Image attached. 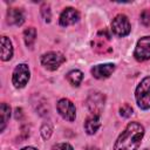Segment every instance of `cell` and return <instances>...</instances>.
Wrapping results in <instances>:
<instances>
[{
	"label": "cell",
	"instance_id": "ffe728a7",
	"mask_svg": "<svg viewBox=\"0 0 150 150\" xmlns=\"http://www.w3.org/2000/svg\"><path fill=\"white\" fill-rule=\"evenodd\" d=\"M120 115L122 117H130L132 115V108L129 104H124L120 108Z\"/></svg>",
	"mask_w": 150,
	"mask_h": 150
},
{
	"label": "cell",
	"instance_id": "cb8c5ba5",
	"mask_svg": "<svg viewBox=\"0 0 150 150\" xmlns=\"http://www.w3.org/2000/svg\"><path fill=\"white\" fill-rule=\"evenodd\" d=\"M21 150H36V149L33 148V146H26V148H23V149H21Z\"/></svg>",
	"mask_w": 150,
	"mask_h": 150
},
{
	"label": "cell",
	"instance_id": "e0dca14e",
	"mask_svg": "<svg viewBox=\"0 0 150 150\" xmlns=\"http://www.w3.org/2000/svg\"><path fill=\"white\" fill-rule=\"evenodd\" d=\"M0 115H1V127H0V131H4L7 121L9 120L11 116V108L7 103H1V108H0Z\"/></svg>",
	"mask_w": 150,
	"mask_h": 150
},
{
	"label": "cell",
	"instance_id": "5bb4252c",
	"mask_svg": "<svg viewBox=\"0 0 150 150\" xmlns=\"http://www.w3.org/2000/svg\"><path fill=\"white\" fill-rule=\"evenodd\" d=\"M13 56V47L12 42L7 36L1 38V60L2 61H8Z\"/></svg>",
	"mask_w": 150,
	"mask_h": 150
},
{
	"label": "cell",
	"instance_id": "5b68a950",
	"mask_svg": "<svg viewBox=\"0 0 150 150\" xmlns=\"http://www.w3.org/2000/svg\"><path fill=\"white\" fill-rule=\"evenodd\" d=\"M130 22L129 19L124 14H118L112 19L111 22V30L117 36H125L130 33Z\"/></svg>",
	"mask_w": 150,
	"mask_h": 150
},
{
	"label": "cell",
	"instance_id": "603a6c76",
	"mask_svg": "<svg viewBox=\"0 0 150 150\" xmlns=\"http://www.w3.org/2000/svg\"><path fill=\"white\" fill-rule=\"evenodd\" d=\"M21 117H22V109H21V108H16V109H15V118L19 120V118H21Z\"/></svg>",
	"mask_w": 150,
	"mask_h": 150
},
{
	"label": "cell",
	"instance_id": "4fadbf2b",
	"mask_svg": "<svg viewBox=\"0 0 150 150\" xmlns=\"http://www.w3.org/2000/svg\"><path fill=\"white\" fill-rule=\"evenodd\" d=\"M100 125H101V122H100V116L98 115H93L91 114L84 122V129H86L87 134H89V135H94L98 130Z\"/></svg>",
	"mask_w": 150,
	"mask_h": 150
},
{
	"label": "cell",
	"instance_id": "7402d4cb",
	"mask_svg": "<svg viewBox=\"0 0 150 150\" xmlns=\"http://www.w3.org/2000/svg\"><path fill=\"white\" fill-rule=\"evenodd\" d=\"M53 150H74L69 143H57L53 145Z\"/></svg>",
	"mask_w": 150,
	"mask_h": 150
},
{
	"label": "cell",
	"instance_id": "8992f818",
	"mask_svg": "<svg viewBox=\"0 0 150 150\" xmlns=\"http://www.w3.org/2000/svg\"><path fill=\"white\" fill-rule=\"evenodd\" d=\"M56 109L59 111V114L67 121L73 122L75 120L76 116V109L75 105L71 101H69L68 98H61L57 104H56Z\"/></svg>",
	"mask_w": 150,
	"mask_h": 150
},
{
	"label": "cell",
	"instance_id": "ac0fdd59",
	"mask_svg": "<svg viewBox=\"0 0 150 150\" xmlns=\"http://www.w3.org/2000/svg\"><path fill=\"white\" fill-rule=\"evenodd\" d=\"M52 132H53V127L49 123H45L41 127V136H42L43 139H48L50 137Z\"/></svg>",
	"mask_w": 150,
	"mask_h": 150
},
{
	"label": "cell",
	"instance_id": "277c9868",
	"mask_svg": "<svg viewBox=\"0 0 150 150\" xmlns=\"http://www.w3.org/2000/svg\"><path fill=\"white\" fill-rule=\"evenodd\" d=\"M64 61L66 57L59 52H48L41 56V63L48 70H56Z\"/></svg>",
	"mask_w": 150,
	"mask_h": 150
},
{
	"label": "cell",
	"instance_id": "52a82bcc",
	"mask_svg": "<svg viewBox=\"0 0 150 150\" xmlns=\"http://www.w3.org/2000/svg\"><path fill=\"white\" fill-rule=\"evenodd\" d=\"M104 101H105V97L102 93L94 91L89 95V97L87 100L88 109L90 110V112L93 115H98L100 116V114H101V111L104 107Z\"/></svg>",
	"mask_w": 150,
	"mask_h": 150
},
{
	"label": "cell",
	"instance_id": "9a60e30c",
	"mask_svg": "<svg viewBox=\"0 0 150 150\" xmlns=\"http://www.w3.org/2000/svg\"><path fill=\"white\" fill-rule=\"evenodd\" d=\"M36 40V30L34 27L26 28L23 30V41L28 48H33V45Z\"/></svg>",
	"mask_w": 150,
	"mask_h": 150
},
{
	"label": "cell",
	"instance_id": "44dd1931",
	"mask_svg": "<svg viewBox=\"0 0 150 150\" xmlns=\"http://www.w3.org/2000/svg\"><path fill=\"white\" fill-rule=\"evenodd\" d=\"M141 22L144 26L150 25V12L149 11H143L141 14Z\"/></svg>",
	"mask_w": 150,
	"mask_h": 150
},
{
	"label": "cell",
	"instance_id": "d6986e66",
	"mask_svg": "<svg viewBox=\"0 0 150 150\" xmlns=\"http://www.w3.org/2000/svg\"><path fill=\"white\" fill-rule=\"evenodd\" d=\"M41 15H42V18L45 19L46 22H49L50 21L52 13H50V8H49V6L47 4L42 5V7H41Z\"/></svg>",
	"mask_w": 150,
	"mask_h": 150
},
{
	"label": "cell",
	"instance_id": "7c38bea8",
	"mask_svg": "<svg viewBox=\"0 0 150 150\" xmlns=\"http://www.w3.org/2000/svg\"><path fill=\"white\" fill-rule=\"evenodd\" d=\"M25 21V15L21 8H9L7 11V22L12 26H21Z\"/></svg>",
	"mask_w": 150,
	"mask_h": 150
},
{
	"label": "cell",
	"instance_id": "30bf717a",
	"mask_svg": "<svg viewBox=\"0 0 150 150\" xmlns=\"http://www.w3.org/2000/svg\"><path fill=\"white\" fill-rule=\"evenodd\" d=\"M114 70H115V64L114 63H103V64L94 66L90 71H91L94 77L102 80V79L109 77L112 74Z\"/></svg>",
	"mask_w": 150,
	"mask_h": 150
},
{
	"label": "cell",
	"instance_id": "2e32d148",
	"mask_svg": "<svg viewBox=\"0 0 150 150\" xmlns=\"http://www.w3.org/2000/svg\"><path fill=\"white\" fill-rule=\"evenodd\" d=\"M66 77H67L68 82H69L71 86L77 87V86H80L81 81L83 80V74H82V71H80V70H77V69H74V70L68 71Z\"/></svg>",
	"mask_w": 150,
	"mask_h": 150
},
{
	"label": "cell",
	"instance_id": "d4e9b609",
	"mask_svg": "<svg viewBox=\"0 0 150 150\" xmlns=\"http://www.w3.org/2000/svg\"><path fill=\"white\" fill-rule=\"evenodd\" d=\"M145 150H149V149H145Z\"/></svg>",
	"mask_w": 150,
	"mask_h": 150
},
{
	"label": "cell",
	"instance_id": "3957f363",
	"mask_svg": "<svg viewBox=\"0 0 150 150\" xmlns=\"http://www.w3.org/2000/svg\"><path fill=\"white\" fill-rule=\"evenodd\" d=\"M29 77H30V73L28 66L26 63H20L15 67L13 71L12 82L15 88H23L29 81Z\"/></svg>",
	"mask_w": 150,
	"mask_h": 150
},
{
	"label": "cell",
	"instance_id": "7a4b0ae2",
	"mask_svg": "<svg viewBox=\"0 0 150 150\" xmlns=\"http://www.w3.org/2000/svg\"><path fill=\"white\" fill-rule=\"evenodd\" d=\"M135 97L141 109L146 110L150 108V77H145L141 81L136 88Z\"/></svg>",
	"mask_w": 150,
	"mask_h": 150
},
{
	"label": "cell",
	"instance_id": "9c48e42d",
	"mask_svg": "<svg viewBox=\"0 0 150 150\" xmlns=\"http://www.w3.org/2000/svg\"><path fill=\"white\" fill-rule=\"evenodd\" d=\"M79 19H80V13L73 7H67L63 9V12L60 15V25L62 27H67L77 22Z\"/></svg>",
	"mask_w": 150,
	"mask_h": 150
},
{
	"label": "cell",
	"instance_id": "6da1fadb",
	"mask_svg": "<svg viewBox=\"0 0 150 150\" xmlns=\"http://www.w3.org/2000/svg\"><path fill=\"white\" fill-rule=\"evenodd\" d=\"M144 136V128L138 122H130L114 144V150H137Z\"/></svg>",
	"mask_w": 150,
	"mask_h": 150
},
{
	"label": "cell",
	"instance_id": "8fae6325",
	"mask_svg": "<svg viewBox=\"0 0 150 150\" xmlns=\"http://www.w3.org/2000/svg\"><path fill=\"white\" fill-rule=\"evenodd\" d=\"M109 40H110V35L108 34V32L105 29L100 30L97 33V36H96L95 42H94L95 49L98 53H105V48H108L109 50H111V48H109V46H108Z\"/></svg>",
	"mask_w": 150,
	"mask_h": 150
},
{
	"label": "cell",
	"instance_id": "ba28073f",
	"mask_svg": "<svg viewBox=\"0 0 150 150\" xmlns=\"http://www.w3.org/2000/svg\"><path fill=\"white\" fill-rule=\"evenodd\" d=\"M134 56L137 61H145L150 59V36H143L137 41Z\"/></svg>",
	"mask_w": 150,
	"mask_h": 150
}]
</instances>
